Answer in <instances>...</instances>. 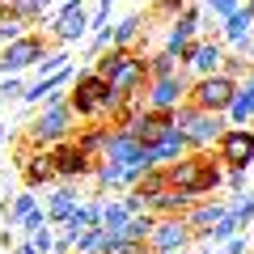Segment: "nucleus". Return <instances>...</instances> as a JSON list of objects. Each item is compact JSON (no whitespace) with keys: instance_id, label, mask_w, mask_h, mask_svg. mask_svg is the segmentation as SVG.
<instances>
[{"instance_id":"nucleus-1","label":"nucleus","mask_w":254,"mask_h":254,"mask_svg":"<svg viewBox=\"0 0 254 254\" xmlns=\"http://www.w3.org/2000/svg\"><path fill=\"white\" fill-rule=\"evenodd\" d=\"M68 102H72L76 119H85V123H115L127 98L106 81V76H98L93 68H81L76 81L68 85Z\"/></svg>"},{"instance_id":"nucleus-2","label":"nucleus","mask_w":254,"mask_h":254,"mask_svg":"<svg viewBox=\"0 0 254 254\" xmlns=\"http://www.w3.org/2000/svg\"><path fill=\"white\" fill-rule=\"evenodd\" d=\"M93 72L106 76L123 98H144L148 81H153V72H148V55L140 51V47H110V51H102L98 60H93Z\"/></svg>"},{"instance_id":"nucleus-3","label":"nucleus","mask_w":254,"mask_h":254,"mask_svg":"<svg viewBox=\"0 0 254 254\" xmlns=\"http://www.w3.org/2000/svg\"><path fill=\"white\" fill-rule=\"evenodd\" d=\"M165 174H170V182L178 190H187L190 199H208V195H216L220 187H225V165H220V157L212 153V148H199V153H187L178 157V161L165 165Z\"/></svg>"},{"instance_id":"nucleus-4","label":"nucleus","mask_w":254,"mask_h":254,"mask_svg":"<svg viewBox=\"0 0 254 254\" xmlns=\"http://www.w3.org/2000/svg\"><path fill=\"white\" fill-rule=\"evenodd\" d=\"M72 136H76V110H72L68 98L64 102H47V106L26 123V131H21V140L34 144V148H51V144L72 140Z\"/></svg>"},{"instance_id":"nucleus-5","label":"nucleus","mask_w":254,"mask_h":254,"mask_svg":"<svg viewBox=\"0 0 254 254\" xmlns=\"http://www.w3.org/2000/svg\"><path fill=\"white\" fill-rule=\"evenodd\" d=\"M174 127L190 140V153H199V148H216V140L229 131V119L225 115H208V110L182 102V106L174 110Z\"/></svg>"},{"instance_id":"nucleus-6","label":"nucleus","mask_w":254,"mask_h":254,"mask_svg":"<svg viewBox=\"0 0 254 254\" xmlns=\"http://www.w3.org/2000/svg\"><path fill=\"white\" fill-rule=\"evenodd\" d=\"M89 30H93V13L85 9L81 0H68V4H60V9H55L51 17L43 21V34L51 38L55 47H72V43H81Z\"/></svg>"},{"instance_id":"nucleus-7","label":"nucleus","mask_w":254,"mask_h":254,"mask_svg":"<svg viewBox=\"0 0 254 254\" xmlns=\"http://www.w3.org/2000/svg\"><path fill=\"white\" fill-rule=\"evenodd\" d=\"M51 47L55 43L43 34V30H26V34L13 38L9 47H0V76H21L26 68H34Z\"/></svg>"},{"instance_id":"nucleus-8","label":"nucleus","mask_w":254,"mask_h":254,"mask_svg":"<svg viewBox=\"0 0 254 254\" xmlns=\"http://www.w3.org/2000/svg\"><path fill=\"white\" fill-rule=\"evenodd\" d=\"M237 89H242V81H233V76L225 72H212V76H195L190 81V106L208 110V115H229V106H233Z\"/></svg>"},{"instance_id":"nucleus-9","label":"nucleus","mask_w":254,"mask_h":254,"mask_svg":"<svg viewBox=\"0 0 254 254\" xmlns=\"http://www.w3.org/2000/svg\"><path fill=\"white\" fill-rule=\"evenodd\" d=\"M13 165H17L21 182H26L30 190L47 187V182H60L55 161H51V148H34V144H26V140H17V148H13Z\"/></svg>"},{"instance_id":"nucleus-10","label":"nucleus","mask_w":254,"mask_h":254,"mask_svg":"<svg viewBox=\"0 0 254 254\" xmlns=\"http://www.w3.org/2000/svg\"><path fill=\"white\" fill-rule=\"evenodd\" d=\"M51 161H55L60 182H85V178H93V170H98V157H89L76 140H60V144H51Z\"/></svg>"},{"instance_id":"nucleus-11","label":"nucleus","mask_w":254,"mask_h":254,"mask_svg":"<svg viewBox=\"0 0 254 254\" xmlns=\"http://www.w3.org/2000/svg\"><path fill=\"white\" fill-rule=\"evenodd\" d=\"M190 81H195V76H190L187 68L174 72V76H157V81H148L144 106H148V110H178L182 102L190 98Z\"/></svg>"},{"instance_id":"nucleus-12","label":"nucleus","mask_w":254,"mask_h":254,"mask_svg":"<svg viewBox=\"0 0 254 254\" xmlns=\"http://www.w3.org/2000/svg\"><path fill=\"white\" fill-rule=\"evenodd\" d=\"M195 246V229L187 225V216H161L148 237V250L153 254H178V250H190Z\"/></svg>"},{"instance_id":"nucleus-13","label":"nucleus","mask_w":254,"mask_h":254,"mask_svg":"<svg viewBox=\"0 0 254 254\" xmlns=\"http://www.w3.org/2000/svg\"><path fill=\"white\" fill-rule=\"evenodd\" d=\"M216 157L225 170H250L254 161V127H229L216 140Z\"/></svg>"},{"instance_id":"nucleus-14","label":"nucleus","mask_w":254,"mask_h":254,"mask_svg":"<svg viewBox=\"0 0 254 254\" xmlns=\"http://www.w3.org/2000/svg\"><path fill=\"white\" fill-rule=\"evenodd\" d=\"M199 30H203V4H187V9L178 13V21L165 30V51H174V55L182 60L187 47L199 38Z\"/></svg>"},{"instance_id":"nucleus-15","label":"nucleus","mask_w":254,"mask_h":254,"mask_svg":"<svg viewBox=\"0 0 254 254\" xmlns=\"http://www.w3.org/2000/svg\"><path fill=\"white\" fill-rule=\"evenodd\" d=\"M220 60H225V43L220 38H195L187 47V55H182V68L190 76H212V72H220Z\"/></svg>"},{"instance_id":"nucleus-16","label":"nucleus","mask_w":254,"mask_h":254,"mask_svg":"<svg viewBox=\"0 0 254 254\" xmlns=\"http://www.w3.org/2000/svg\"><path fill=\"white\" fill-rule=\"evenodd\" d=\"M225 212H229V199H220V195H208V199H195V203H190L187 225L195 229V242H203V237L220 225V216H225Z\"/></svg>"},{"instance_id":"nucleus-17","label":"nucleus","mask_w":254,"mask_h":254,"mask_svg":"<svg viewBox=\"0 0 254 254\" xmlns=\"http://www.w3.org/2000/svg\"><path fill=\"white\" fill-rule=\"evenodd\" d=\"M170 127H174V110H148V106H144L136 123H131V127H119V131H131L140 144H157Z\"/></svg>"},{"instance_id":"nucleus-18","label":"nucleus","mask_w":254,"mask_h":254,"mask_svg":"<svg viewBox=\"0 0 254 254\" xmlns=\"http://www.w3.org/2000/svg\"><path fill=\"white\" fill-rule=\"evenodd\" d=\"M140 153H144V144H140L131 131H110V144H106V153H102V161H115V165H140ZM144 170V165H140Z\"/></svg>"},{"instance_id":"nucleus-19","label":"nucleus","mask_w":254,"mask_h":254,"mask_svg":"<svg viewBox=\"0 0 254 254\" xmlns=\"http://www.w3.org/2000/svg\"><path fill=\"white\" fill-rule=\"evenodd\" d=\"M81 203H85V199L76 195V187H72V182H64L51 199H47V216H51V225H68V216H72Z\"/></svg>"},{"instance_id":"nucleus-20","label":"nucleus","mask_w":254,"mask_h":254,"mask_svg":"<svg viewBox=\"0 0 254 254\" xmlns=\"http://www.w3.org/2000/svg\"><path fill=\"white\" fill-rule=\"evenodd\" d=\"M190 203H195V199H190L187 190H178V187L170 182V187H165L161 195H157V199L148 203V212H153V216H187V212H190Z\"/></svg>"},{"instance_id":"nucleus-21","label":"nucleus","mask_w":254,"mask_h":254,"mask_svg":"<svg viewBox=\"0 0 254 254\" xmlns=\"http://www.w3.org/2000/svg\"><path fill=\"white\" fill-rule=\"evenodd\" d=\"M250 34H254V9L250 4H242L233 17L220 21V43H229V47H237L242 38H250Z\"/></svg>"},{"instance_id":"nucleus-22","label":"nucleus","mask_w":254,"mask_h":254,"mask_svg":"<svg viewBox=\"0 0 254 254\" xmlns=\"http://www.w3.org/2000/svg\"><path fill=\"white\" fill-rule=\"evenodd\" d=\"M144 34H148L144 13H127V17L115 21V47H140L144 51Z\"/></svg>"},{"instance_id":"nucleus-23","label":"nucleus","mask_w":254,"mask_h":254,"mask_svg":"<svg viewBox=\"0 0 254 254\" xmlns=\"http://www.w3.org/2000/svg\"><path fill=\"white\" fill-rule=\"evenodd\" d=\"M110 131H115L110 123H85V127H76L72 140H76L89 157H98V161H102V153H106V144H110Z\"/></svg>"},{"instance_id":"nucleus-24","label":"nucleus","mask_w":254,"mask_h":254,"mask_svg":"<svg viewBox=\"0 0 254 254\" xmlns=\"http://www.w3.org/2000/svg\"><path fill=\"white\" fill-rule=\"evenodd\" d=\"M190 153V140L182 136L178 127H170L161 140L153 144V157H157V165H170V161H178V157H187Z\"/></svg>"},{"instance_id":"nucleus-25","label":"nucleus","mask_w":254,"mask_h":254,"mask_svg":"<svg viewBox=\"0 0 254 254\" xmlns=\"http://www.w3.org/2000/svg\"><path fill=\"white\" fill-rule=\"evenodd\" d=\"M237 233H246V225H242V220H237V212H233V208H229V212H225V216H220V225H216V229H212V233H208V237H203V242H195V246H225V242H229V237H237Z\"/></svg>"},{"instance_id":"nucleus-26","label":"nucleus","mask_w":254,"mask_h":254,"mask_svg":"<svg viewBox=\"0 0 254 254\" xmlns=\"http://www.w3.org/2000/svg\"><path fill=\"white\" fill-rule=\"evenodd\" d=\"M131 220V212H127V203L123 199H106V208H102V229H106L110 237H119L123 233V225Z\"/></svg>"},{"instance_id":"nucleus-27","label":"nucleus","mask_w":254,"mask_h":254,"mask_svg":"<svg viewBox=\"0 0 254 254\" xmlns=\"http://www.w3.org/2000/svg\"><path fill=\"white\" fill-rule=\"evenodd\" d=\"M34 208H38V195H34L30 187H26V190H13V212H9L4 225H9V229H21V220H26Z\"/></svg>"},{"instance_id":"nucleus-28","label":"nucleus","mask_w":254,"mask_h":254,"mask_svg":"<svg viewBox=\"0 0 254 254\" xmlns=\"http://www.w3.org/2000/svg\"><path fill=\"white\" fill-rule=\"evenodd\" d=\"M157 220H161V216H153V212H136V216L123 225V233H119V237H131V242H148V237H153V229H157Z\"/></svg>"},{"instance_id":"nucleus-29","label":"nucleus","mask_w":254,"mask_h":254,"mask_svg":"<svg viewBox=\"0 0 254 254\" xmlns=\"http://www.w3.org/2000/svg\"><path fill=\"white\" fill-rule=\"evenodd\" d=\"M68 64H72V60H68V47H51V51L34 64V76H38V81H43V76H55L60 68H68Z\"/></svg>"},{"instance_id":"nucleus-30","label":"nucleus","mask_w":254,"mask_h":254,"mask_svg":"<svg viewBox=\"0 0 254 254\" xmlns=\"http://www.w3.org/2000/svg\"><path fill=\"white\" fill-rule=\"evenodd\" d=\"M190 0H153V4H148V13H144V21H178V13L187 9Z\"/></svg>"},{"instance_id":"nucleus-31","label":"nucleus","mask_w":254,"mask_h":254,"mask_svg":"<svg viewBox=\"0 0 254 254\" xmlns=\"http://www.w3.org/2000/svg\"><path fill=\"white\" fill-rule=\"evenodd\" d=\"M148 72H153V81H157V76H174V72H182V60H178L174 51H165V47H161V51L148 55Z\"/></svg>"},{"instance_id":"nucleus-32","label":"nucleus","mask_w":254,"mask_h":254,"mask_svg":"<svg viewBox=\"0 0 254 254\" xmlns=\"http://www.w3.org/2000/svg\"><path fill=\"white\" fill-rule=\"evenodd\" d=\"M110 47H115V26H98L93 38H89V47H85V60H98V55L110 51Z\"/></svg>"},{"instance_id":"nucleus-33","label":"nucleus","mask_w":254,"mask_h":254,"mask_svg":"<svg viewBox=\"0 0 254 254\" xmlns=\"http://www.w3.org/2000/svg\"><path fill=\"white\" fill-rule=\"evenodd\" d=\"M250 68H254V64L246 60V55H237V51H225V60H220V72H225V76H233V81L250 76Z\"/></svg>"},{"instance_id":"nucleus-34","label":"nucleus","mask_w":254,"mask_h":254,"mask_svg":"<svg viewBox=\"0 0 254 254\" xmlns=\"http://www.w3.org/2000/svg\"><path fill=\"white\" fill-rule=\"evenodd\" d=\"M102 254H153V250H148V242H131V237H110Z\"/></svg>"},{"instance_id":"nucleus-35","label":"nucleus","mask_w":254,"mask_h":254,"mask_svg":"<svg viewBox=\"0 0 254 254\" xmlns=\"http://www.w3.org/2000/svg\"><path fill=\"white\" fill-rule=\"evenodd\" d=\"M106 242H110L106 229H89V233L76 242V250H81V254H102V250H106Z\"/></svg>"},{"instance_id":"nucleus-36","label":"nucleus","mask_w":254,"mask_h":254,"mask_svg":"<svg viewBox=\"0 0 254 254\" xmlns=\"http://www.w3.org/2000/svg\"><path fill=\"white\" fill-rule=\"evenodd\" d=\"M203 4V13H212L216 21H225V17H233L237 9H242V0H199Z\"/></svg>"},{"instance_id":"nucleus-37","label":"nucleus","mask_w":254,"mask_h":254,"mask_svg":"<svg viewBox=\"0 0 254 254\" xmlns=\"http://www.w3.org/2000/svg\"><path fill=\"white\" fill-rule=\"evenodd\" d=\"M26 98V81L21 76H4L0 81V102H21Z\"/></svg>"},{"instance_id":"nucleus-38","label":"nucleus","mask_w":254,"mask_h":254,"mask_svg":"<svg viewBox=\"0 0 254 254\" xmlns=\"http://www.w3.org/2000/svg\"><path fill=\"white\" fill-rule=\"evenodd\" d=\"M229 208L237 212V220H242V225H254V195H233V199H229Z\"/></svg>"},{"instance_id":"nucleus-39","label":"nucleus","mask_w":254,"mask_h":254,"mask_svg":"<svg viewBox=\"0 0 254 254\" xmlns=\"http://www.w3.org/2000/svg\"><path fill=\"white\" fill-rule=\"evenodd\" d=\"M47 225H51V216H47V208H34V212H30L26 220H21V229H26L30 237H34L38 229H47Z\"/></svg>"},{"instance_id":"nucleus-40","label":"nucleus","mask_w":254,"mask_h":254,"mask_svg":"<svg viewBox=\"0 0 254 254\" xmlns=\"http://www.w3.org/2000/svg\"><path fill=\"white\" fill-rule=\"evenodd\" d=\"M216 254H250V237H246V233L229 237L225 246H216Z\"/></svg>"},{"instance_id":"nucleus-41","label":"nucleus","mask_w":254,"mask_h":254,"mask_svg":"<svg viewBox=\"0 0 254 254\" xmlns=\"http://www.w3.org/2000/svg\"><path fill=\"white\" fill-rule=\"evenodd\" d=\"M30 242H34V250H38V254H51V250H55V233H51V225H47V229H38V233L30 237Z\"/></svg>"},{"instance_id":"nucleus-42","label":"nucleus","mask_w":254,"mask_h":254,"mask_svg":"<svg viewBox=\"0 0 254 254\" xmlns=\"http://www.w3.org/2000/svg\"><path fill=\"white\" fill-rule=\"evenodd\" d=\"M26 34V26H21V21H0V47H9L13 38H21Z\"/></svg>"},{"instance_id":"nucleus-43","label":"nucleus","mask_w":254,"mask_h":254,"mask_svg":"<svg viewBox=\"0 0 254 254\" xmlns=\"http://www.w3.org/2000/svg\"><path fill=\"white\" fill-rule=\"evenodd\" d=\"M225 187L233 190V195H246V170H229L225 174Z\"/></svg>"},{"instance_id":"nucleus-44","label":"nucleus","mask_w":254,"mask_h":254,"mask_svg":"<svg viewBox=\"0 0 254 254\" xmlns=\"http://www.w3.org/2000/svg\"><path fill=\"white\" fill-rule=\"evenodd\" d=\"M0 246H4V250H9V246H17V242H13V229H9V225H0Z\"/></svg>"},{"instance_id":"nucleus-45","label":"nucleus","mask_w":254,"mask_h":254,"mask_svg":"<svg viewBox=\"0 0 254 254\" xmlns=\"http://www.w3.org/2000/svg\"><path fill=\"white\" fill-rule=\"evenodd\" d=\"M4 140H9V131H4V127H0V144H4Z\"/></svg>"},{"instance_id":"nucleus-46","label":"nucleus","mask_w":254,"mask_h":254,"mask_svg":"<svg viewBox=\"0 0 254 254\" xmlns=\"http://www.w3.org/2000/svg\"><path fill=\"white\" fill-rule=\"evenodd\" d=\"M34 4H43V9H51V0H34Z\"/></svg>"},{"instance_id":"nucleus-47","label":"nucleus","mask_w":254,"mask_h":254,"mask_svg":"<svg viewBox=\"0 0 254 254\" xmlns=\"http://www.w3.org/2000/svg\"><path fill=\"white\" fill-rule=\"evenodd\" d=\"M51 4H68V0H51Z\"/></svg>"},{"instance_id":"nucleus-48","label":"nucleus","mask_w":254,"mask_h":254,"mask_svg":"<svg viewBox=\"0 0 254 254\" xmlns=\"http://www.w3.org/2000/svg\"><path fill=\"white\" fill-rule=\"evenodd\" d=\"M246 4H250V9H254V0H246Z\"/></svg>"},{"instance_id":"nucleus-49","label":"nucleus","mask_w":254,"mask_h":254,"mask_svg":"<svg viewBox=\"0 0 254 254\" xmlns=\"http://www.w3.org/2000/svg\"><path fill=\"white\" fill-rule=\"evenodd\" d=\"M178 254H190V250H178Z\"/></svg>"},{"instance_id":"nucleus-50","label":"nucleus","mask_w":254,"mask_h":254,"mask_svg":"<svg viewBox=\"0 0 254 254\" xmlns=\"http://www.w3.org/2000/svg\"><path fill=\"white\" fill-rule=\"evenodd\" d=\"M72 254H81V250H72Z\"/></svg>"}]
</instances>
